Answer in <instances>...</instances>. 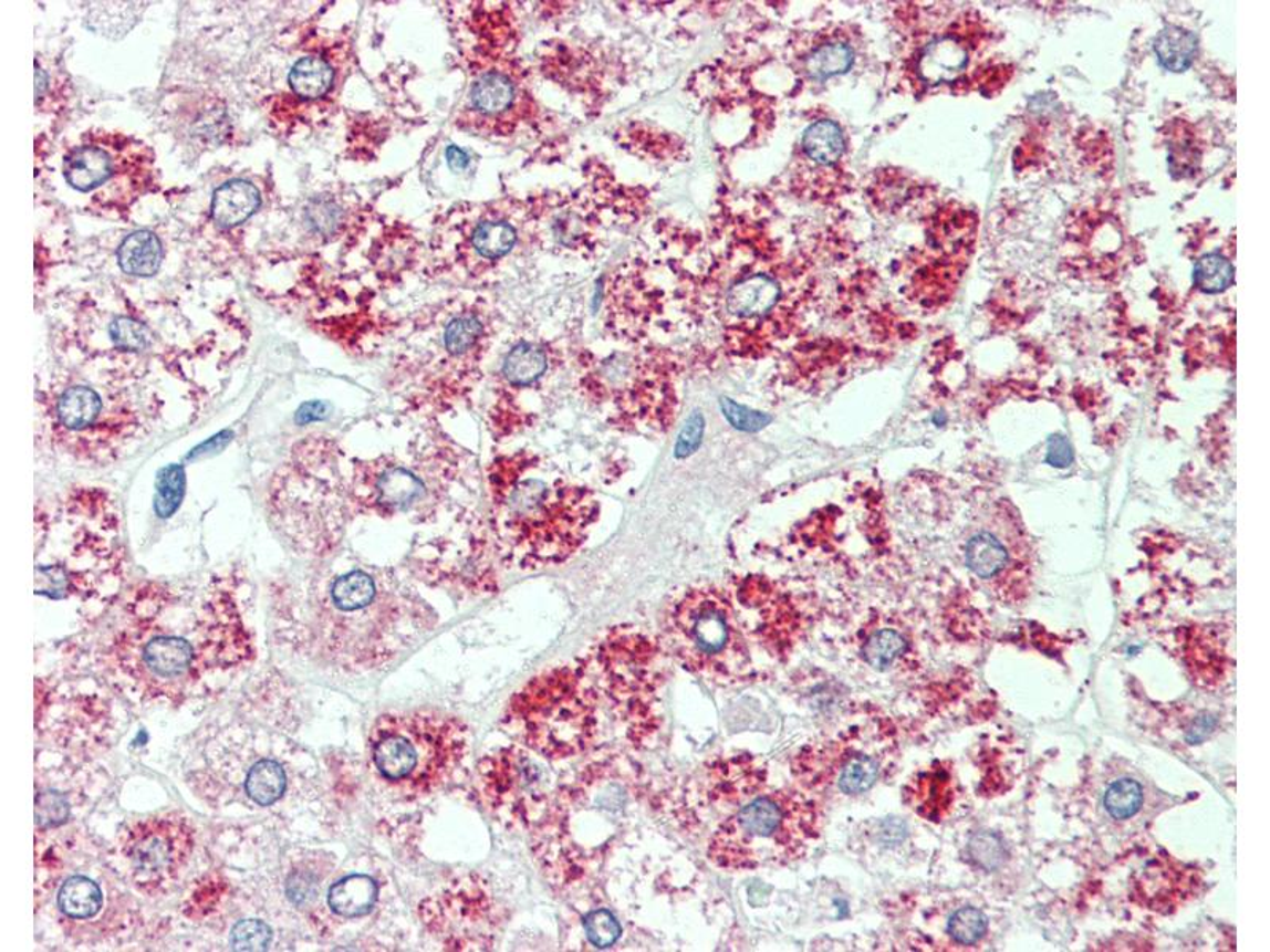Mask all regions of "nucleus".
Here are the masks:
<instances>
[{
  "instance_id": "nucleus-35",
  "label": "nucleus",
  "mask_w": 1270,
  "mask_h": 952,
  "mask_svg": "<svg viewBox=\"0 0 1270 952\" xmlns=\"http://www.w3.org/2000/svg\"><path fill=\"white\" fill-rule=\"evenodd\" d=\"M270 941L272 930L258 919H247L232 929L231 944L236 951H266Z\"/></svg>"
},
{
  "instance_id": "nucleus-38",
  "label": "nucleus",
  "mask_w": 1270,
  "mask_h": 952,
  "mask_svg": "<svg viewBox=\"0 0 1270 952\" xmlns=\"http://www.w3.org/2000/svg\"><path fill=\"white\" fill-rule=\"evenodd\" d=\"M35 816H38V824H40V826H60L69 816L67 801L58 793L40 794Z\"/></svg>"
},
{
  "instance_id": "nucleus-39",
  "label": "nucleus",
  "mask_w": 1270,
  "mask_h": 952,
  "mask_svg": "<svg viewBox=\"0 0 1270 952\" xmlns=\"http://www.w3.org/2000/svg\"><path fill=\"white\" fill-rule=\"evenodd\" d=\"M704 429H706V421H704L702 414L696 411L689 416L688 421L685 422V428L678 436L677 444H675V456L678 459L688 458L693 452H696L700 441H702Z\"/></svg>"
},
{
  "instance_id": "nucleus-17",
  "label": "nucleus",
  "mask_w": 1270,
  "mask_h": 952,
  "mask_svg": "<svg viewBox=\"0 0 1270 952\" xmlns=\"http://www.w3.org/2000/svg\"><path fill=\"white\" fill-rule=\"evenodd\" d=\"M377 882L366 875H352L332 886L327 903L332 913L345 919H356L371 913L377 902Z\"/></svg>"
},
{
  "instance_id": "nucleus-24",
  "label": "nucleus",
  "mask_w": 1270,
  "mask_h": 952,
  "mask_svg": "<svg viewBox=\"0 0 1270 952\" xmlns=\"http://www.w3.org/2000/svg\"><path fill=\"white\" fill-rule=\"evenodd\" d=\"M802 148L805 155L815 163L834 164L835 160L841 159L843 151H845V138L841 127L830 119L823 122H815L809 129L805 130L802 137Z\"/></svg>"
},
{
  "instance_id": "nucleus-40",
  "label": "nucleus",
  "mask_w": 1270,
  "mask_h": 952,
  "mask_svg": "<svg viewBox=\"0 0 1270 952\" xmlns=\"http://www.w3.org/2000/svg\"><path fill=\"white\" fill-rule=\"evenodd\" d=\"M1072 461H1074V452H1072L1069 441L1061 436L1050 437L1047 462H1049L1050 465L1058 467V469H1064V467L1071 465Z\"/></svg>"
},
{
  "instance_id": "nucleus-41",
  "label": "nucleus",
  "mask_w": 1270,
  "mask_h": 952,
  "mask_svg": "<svg viewBox=\"0 0 1270 952\" xmlns=\"http://www.w3.org/2000/svg\"><path fill=\"white\" fill-rule=\"evenodd\" d=\"M447 160L452 170H465L467 164H469V158H467L466 153L458 147L447 149Z\"/></svg>"
},
{
  "instance_id": "nucleus-9",
  "label": "nucleus",
  "mask_w": 1270,
  "mask_h": 952,
  "mask_svg": "<svg viewBox=\"0 0 1270 952\" xmlns=\"http://www.w3.org/2000/svg\"><path fill=\"white\" fill-rule=\"evenodd\" d=\"M549 762L531 747L520 745L488 754L477 770L481 804L509 829L534 827L558 787Z\"/></svg>"
},
{
  "instance_id": "nucleus-18",
  "label": "nucleus",
  "mask_w": 1270,
  "mask_h": 952,
  "mask_svg": "<svg viewBox=\"0 0 1270 952\" xmlns=\"http://www.w3.org/2000/svg\"><path fill=\"white\" fill-rule=\"evenodd\" d=\"M1009 545L991 531H981L966 545V564L981 579L996 578L1009 567Z\"/></svg>"
},
{
  "instance_id": "nucleus-23",
  "label": "nucleus",
  "mask_w": 1270,
  "mask_h": 952,
  "mask_svg": "<svg viewBox=\"0 0 1270 952\" xmlns=\"http://www.w3.org/2000/svg\"><path fill=\"white\" fill-rule=\"evenodd\" d=\"M248 797L259 806H270L280 801L287 791V773L279 762L259 761L248 773L244 782Z\"/></svg>"
},
{
  "instance_id": "nucleus-15",
  "label": "nucleus",
  "mask_w": 1270,
  "mask_h": 952,
  "mask_svg": "<svg viewBox=\"0 0 1270 952\" xmlns=\"http://www.w3.org/2000/svg\"><path fill=\"white\" fill-rule=\"evenodd\" d=\"M969 53L962 43L952 38H940L930 42L919 57V75L930 85L952 82L967 67Z\"/></svg>"
},
{
  "instance_id": "nucleus-22",
  "label": "nucleus",
  "mask_w": 1270,
  "mask_h": 952,
  "mask_svg": "<svg viewBox=\"0 0 1270 952\" xmlns=\"http://www.w3.org/2000/svg\"><path fill=\"white\" fill-rule=\"evenodd\" d=\"M62 913L72 919L94 918L102 908V891L93 879H67L58 896Z\"/></svg>"
},
{
  "instance_id": "nucleus-1",
  "label": "nucleus",
  "mask_w": 1270,
  "mask_h": 952,
  "mask_svg": "<svg viewBox=\"0 0 1270 952\" xmlns=\"http://www.w3.org/2000/svg\"><path fill=\"white\" fill-rule=\"evenodd\" d=\"M248 590L239 565L184 582H135L105 613L111 618L98 652L134 677L163 683L191 680L206 667L237 666L253 655L243 616Z\"/></svg>"
},
{
  "instance_id": "nucleus-5",
  "label": "nucleus",
  "mask_w": 1270,
  "mask_h": 952,
  "mask_svg": "<svg viewBox=\"0 0 1270 952\" xmlns=\"http://www.w3.org/2000/svg\"><path fill=\"white\" fill-rule=\"evenodd\" d=\"M34 408L38 447L76 465L115 464L170 429L144 394L67 367L39 379Z\"/></svg>"
},
{
  "instance_id": "nucleus-43",
  "label": "nucleus",
  "mask_w": 1270,
  "mask_h": 952,
  "mask_svg": "<svg viewBox=\"0 0 1270 952\" xmlns=\"http://www.w3.org/2000/svg\"><path fill=\"white\" fill-rule=\"evenodd\" d=\"M46 86H49V76H46L45 72H43L38 64L35 65V102H38V105L40 98L45 94Z\"/></svg>"
},
{
  "instance_id": "nucleus-28",
  "label": "nucleus",
  "mask_w": 1270,
  "mask_h": 952,
  "mask_svg": "<svg viewBox=\"0 0 1270 952\" xmlns=\"http://www.w3.org/2000/svg\"><path fill=\"white\" fill-rule=\"evenodd\" d=\"M918 809L929 819H940L941 812L950 805V775L944 770L926 773L918 787Z\"/></svg>"
},
{
  "instance_id": "nucleus-13",
  "label": "nucleus",
  "mask_w": 1270,
  "mask_h": 952,
  "mask_svg": "<svg viewBox=\"0 0 1270 952\" xmlns=\"http://www.w3.org/2000/svg\"><path fill=\"white\" fill-rule=\"evenodd\" d=\"M118 138V137H116ZM112 135L104 138H91L87 144L72 148L64 158V177L72 188L80 192H93L108 181L123 177L124 174L148 175L144 171H127L135 169L134 164L127 166V160L134 159V151L127 145L111 144Z\"/></svg>"
},
{
  "instance_id": "nucleus-27",
  "label": "nucleus",
  "mask_w": 1270,
  "mask_h": 952,
  "mask_svg": "<svg viewBox=\"0 0 1270 952\" xmlns=\"http://www.w3.org/2000/svg\"><path fill=\"white\" fill-rule=\"evenodd\" d=\"M855 60L853 50L846 43H826L810 54L805 62L806 75L813 80H826L845 74Z\"/></svg>"
},
{
  "instance_id": "nucleus-19",
  "label": "nucleus",
  "mask_w": 1270,
  "mask_h": 952,
  "mask_svg": "<svg viewBox=\"0 0 1270 952\" xmlns=\"http://www.w3.org/2000/svg\"><path fill=\"white\" fill-rule=\"evenodd\" d=\"M163 261V247L158 237L149 231L127 236L118 248V262L123 272L135 276H152Z\"/></svg>"
},
{
  "instance_id": "nucleus-31",
  "label": "nucleus",
  "mask_w": 1270,
  "mask_h": 952,
  "mask_svg": "<svg viewBox=\"0 0 1270 952\" xmlns=\"http://www.w3.org/2000/svg\"><path fill=\"white\" fill-rule=\"evenodd\" d=\"M1197 290L1207 294H1218L1228 290L1233 281V265L1221 254H1206L1196 262L1193 273Z\"/></svg>"
},
{
  "instance_id": "nucleus-8",
  "label": "nucleus",
  "mask_w": 1270,
  "mask_h": 952,
  "mask_svg": "<svg viewBox=\"0 0 1270 952\" xmlns=\"http://www.w3.org/2000/svg\"><path fill=\"white\" fill-rule=\"evenodd\" d=\"M812 808L793 794L761 795L726 820L711 841L721 867L754 868L793 859L812 838Z\"/></svg>"
},
{
  "instance_id": "nucleus-32",
  "label": "nucleus",
  "mask_w": 1270,
  "mask_h": 952,
  "mask_svg": "<svg viewBox=\"0 0 1270 952\" xmlns=\"http://www.w3.org/2000/svg\"><path fill=\"white\" fill-rule=\"evenodd\" d=\"M1144 804V791L1136 780L1122 778L1108 787L1104 806L1113 819H1130L1137 815Z\"/></svg>"
},
{
  "instance_id": "nucleus-10",
  "label": "nucleus",
  "mask_w": 1270,
  "mask_h": 952,
  "mask_svg": "<svg viewBox=\"0 0 1270 952\" xmlns=\"http://www.w3.org/2000/svg\"><path fill=\"white\" fill-rule=\"evenodd\" d=\"M558 363L546 346L534 342L514 345L492 383L488 426L495 440H507L538 422L550 397Z\"/></svg>"
},
{
  "instance_id": "nucleus-42",
  "label": "nucleus",
  "mask_w": 1270,
  "mask_h": 952,
  "mask_svg": "<svg viewBox=\"0 0 1270 952\" xmlns=\"http://www.w3.org/2000/svg\"><path fill=\"white\" fill-rule=\"evenodd\" d=\"M1211 728H1214V720L1204 718V720L1197 722L1195 728H1193L1191 733L1188 735V742H1199V740L1206 739Z\"/></svg>"
},
{
  "instance_id": "nucleus-4",
  "label": "nucleus",
  "mask_w": 1270,
  "mask_h": 952,
  "mask_svg": "<svg viewBox=\"0 0 1270 952\" xmlns=\"http://www.w3.org/2000/svg\"><path fill=\"white\" fill-rule=\"evenodd\" d=\"M487 484L495 548L503 562L523 571L564 564L596 523L593 492L538 452L496 456Z\"/></svg>"
},
{
  "instance_id": "nucleus-7",
  "label": "nucleus",
  "mask_w": 1270,
  "mask_h": 952,
  "mask_svg": "<svg viewBox=\"0 0 1270 952\" xmlns=\"http://www.w3.org/2000/svg\"><path fill=\"white\" fill-rule=\"evenodd\" d=\"M469 750L462 722L444 714H386L372 729L371 756L378 775L407 797L448 786L466 767Z\"/></svg>"
},
{
  "instance_id": "nucleus-37",
  "label": "nucleus",
  "mask_w": 1270,
  "mask_h": 952,
  "mask_svg": "<svg viewBox=\"0 0 1270 952\" xmlns=\"http://www.w3.org/2000/svg\"><path fill=\"white\" fill-rule=\"evenodd\" d=\"M721 410L726 419L731 422L733 428L743 430V432H758L764 429L770 422V416L759 414V411L750 410V408L742 407V405L733 402L731 399H721Z\"/></svg>"
},
{
  "instance_id": "nucleus-20",
  "label": "nucleus",
  "mask_w": 1270,
  "mask_h": 952,
  "mask_svg": "<svg viewBox=\"0 0 1270 952\" xmlns=\"http://www.w3.org/2000/svg\"><path fill=\"white\" fill-rule=\"evenodd\" d=\"M1155 53L1166 71L1180 74L1188 71L1196 60L1197 38L1184 28L1167 25L1155 40Z\"/></svg>"
},
{
  "instance_id": "nucleus-25",
  "label": "nucleus",
  "mask_w": 1270,
  "mask_h": 952,
  "mask_svg": "<svg viewBox=\"0 0 1270 952\" xmlns=\"http://www.w3.org/2000/svg\"><path fill=\"white\" fill-rule=\"evenodd\" d=\"M879 775L878 759L872 754L853 751L843 759L837 768V786L842 793L855 795L871 789Z\"/></svg>"
},
{
  "instance_id": "nucleus-2",
  "label": "nucleus",
  "mask_w": 1270,
  "mask_h": 952,
  "mask_svg": "<svg viewBox=\"0 0 1270 952\" xmlns=\"http://www.w3.org/2000/svg\"><path fill=\"white\" fill-rule=\"evenodd\" d=\"M321 564L272 583L281 641L348 670L396 658L421 632L423 604L394 589L393 578L368 565Z\"/></svg>"
},
{
  "instance_id": "nucleus-6",
  "label": "nucleus",
  "mask_w": 1270,
  "mask_h": 952,
  "mask_svg": "<svg viewBox=\"0 0 1270 952\" xmlns=\"http://www.w3.org/2000/svg\"><path fill=\"white\" fill-rule=\"evenodd\" d=\"M622 656V640L608 637L585 655L532 678L510 700L507 729L553 762L607 745L613 695L623 684Z\"/></svg>"
},
{
  "instance_id": "nucleus-30",
  "label": "nucleus",
  "mask_w": 1270,
  "mask_h": 952,
  "mask_svg": "<svg viewBox=\"0 0 1270 952\" xmlns=\"http://www.w3.org/2000/svg\"><path fill=\"white\" fill-rule=\"evenodd\" d=\"M907 651V641L903 635L893 629H879L867 638L863 647V658L874 669H888L889 666Z\"/></svg>"
},
{
  "instance_id": "nucleus-36",
  "label": "nucleus",
  "mask_w": 1270,
  "mask_h": 952,
  "mask_svg": "<svg viewBox=\"0 0 1270 952\" xmlns=\"http://www.w3.org/2000/svg\"><path fill=\"white\" fill-rule=\"evenodd\" d=\"M969 851L978 866L987 868V870H996V868L1001 867L1007 856L1001 838L991 831L976 835L970 841Z\"/></svg>"
},
{
  "instance_id": "nucleus-26",
  "label": "nucleus",
  "mask_w": 1270,
  "mask_h": 952,
  "mask_svg": "<svg viewBox=\"0 0 1270 952\" xmlns=\"http://www.w3.org/2000/svg\"><path fill=\"white\" fill-rule=\"evenodd\" d=\"M470 97L478 112L496 115L506 112L512 105L514 90L512 82L506 75L491 72L478 80Z\"/></svg>"
},
{
  "instance_id": "nucleus-11",
  "label": "nucleus",
  "mask_w": 1270,
  "mask_h": 952,
  "mask_svg": "<svg viewBox=\"0 0 1270 952\" xmlns=\"http://www.w3.org/2000/svg\"><path fill=\"white\" fill-rule=\"evenodd\" d=\"M673 640L686 662L709 673H732L743 652L728 605L710 594L686 597L673 621Z\"/></svg>"
},
{
  "instance_id": "nucleus-12",
  "label": "nucleus",
  "mask_w": 1270,
  "mask_h": 952,
  "mask_svg": "<svg viewBox=\"0 0 1270 952\" xmlns=\"http://www.w3.org/2000/svg\"><path fill=\"white\" fill-rule=\"evenodd\" d=\"M192 851V834L175 819H149L137 824L124 843V856L135 882L159 888L185 866Z\"/></svg>"
},
{
  "instance_id": "nucleus-21",
  "label": "nucleus",
  "mask_w": 1270,
  "mask_h": 952,
  "mask_svg": "<svg viewBox=\"0 0 1270 952\" xmlns=\"http://www.w3.org/2000/svg\"><path fill=\"white\" fill-rule=\"evenodd\" d=\"M334 71L330 62L320 56H306L295 62L290 74L291 90L302 98H320L330 93Z\"/></svg>"
},
{
  "instance_id": "nucleus-29",
  "label": "nucleus",
  "mask_w": 1270,
  "mask_h": 952,
  "mask_svg": "<svg viewBox=\"0 0 1270 952\" xmlns=\"http://www.w3.org/2000/svg\"><path fill=\"white\" fill-rule=\"evenodd\" d=\"M517 232L512 226L502 221H487L477 226L472 236V244L478 254L483 258L496 259L512 250Z\"/></svg>"
},
{
  "instance_id": "nucleus-14",
  "label": "nucleus",
  "mask_w": 1270,
  "mask_h": 952,
  "mask_svg": "<svg viewBox=\"0 0 1270 952\" xmlns=\"http://www.w3.org/2000/svg\"><path fill=\"white\" fill-rule=\"evenodd\" d=\"M779 283L766 273H753L746 279L737 281L726 294V310L729 315L750 320L768 315L770 310L779 302Z\"/></svg>"
},
{
  "instance_id": "nucleus-34",
  "label": "nucleus",
  "mask_w": 1270,
  "mask_h": 952,
  "mask_svg": "<svg viewBox=\"0 0 1270 952\" xmlns=\"http://www.w3.org/2000/svg\"><path fill=\"white\" fill-rule=\"evenodd\" d=\"M587 940L596 948H611L622 937V925L608 910H594L586 916Z\"/></svg>"
},
{
  "instance_id": "nucleus-33",
  "label": "nucleus",
  "mask_w": 1270,
  "mask_h": 952,
  "mask_svg": "<svg viewBox=\"0 0 1270 952\" xmlns=\"http://www.w3.org/2000/svg\"><path fill=\"white\" fill-rule=\"evenodd\" d=\"M988 929L987 916L977 908L967 907L956 911L948 922V933L959 944L977 943Z\"/></svg>"
},
{
  "instance_id": "nucleus-16",
  "label": "nucleus",
  "mask_w": 1270,
  "mask_h": 952,
  "mask_svg": "<svg viewBox=\"0 0 1270 952\" xmlns=\"http://www.w3.org/2000/svg\"><path fill=\"white\" fill-rule=\"evenodd\" d=\"M261 206V196L250 181L232 180L220 186L211 200V213L222 228L242 224Z\"/></svg>"
},
{
  "instance_id": "nucleus-3",
  "label": "nucleus",
  "mask_w": 1270,
  "mask_h": 952,
  "mask_svg": "<svg viewBox=\"0 0 1270 952\" xmlns=\"http://www.w3.org/2000/svg\"><path fill=\"white\" fill-rule=\"evenodd\" d=\"M35 596L76 601L91 619L127 587L118 499L107 488L72 484L35 502Z\"/></svg>"
}]
</instances>
